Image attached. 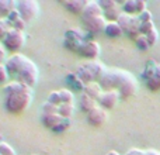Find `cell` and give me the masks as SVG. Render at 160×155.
<instances>
[{"label": "cell", "mask_w": 160, "mask_h": 155, "mask_svg": "<svg viewBox=\"0 0 160 155\" xmlns=\"http://www.w3.org/2000/svg\"><path fill=\"white\" fill-rule=\"evenodd\" d=\"M83 23H84L88 33L100 34V33H104L105 25H107L108 21L102 16H100V17H93V19H88V20H83Z\"/></svg>", "instance_id": "obj_13"}, {"label": "cell", "mask_w": 160, "mask_h": 155, "mask_svg": "<svg viewBox=\"0 0 160 155\" xmlns=\"http://www.w3.org/2000/svg\"><path fill=\"white\" fill-rule=\"evenodd\" d=\"M105 155H121V154L117 152V151H108V152L105 154Z\"/></svg>", "instance_id": "obj_42"}, {"label": "cell", "mask_w": 160, "mask_h": 155, "mask_svg": "<svg viewBox=\"0 0 160 155\" xmlns=\"http://www.w3.org/2000/svg\"><path fill=\"white\" fill-rule=\"evenodd\" d=\"M142 78L145 79L148 89L150 92H159L160 90V64L155 61L148 62L146 68L142 72Z\"/></svg>", "instance_id": "obj_2"}, {"label": "cell", "mask_w": 160, "mask_h": 155, "mask_svg": "<svg viewBox=\"0 0 160 155\" xmlns=\"http://www.w3.org/2000/svg\"><path fill=\"white\" fill-rule=\"evenodd\" d=\"M0 47H2V42H0Z\"/></svg>", "instance_id": "obj_43"}, {"label": "cell", "mask_w": 160, "mask_h": 155, "mask_svg": "<svg viewBox=\"0 0 160 155\" xmlns=\"http://www.w3.org/2000/svg\"><path fill=\"white\" fill-rule=\"evenodd\" d=\"M79 104H80V109H82L83 111H86V113L91 111L94 107H97V106H98V104H97V100L93 99V97H90L88 94H86L84 92L80 94Z\"/></svg>", "instance_id": "obj_21"}, {"label": "cell", "mask_w": 160, "mask_h": 155, "mask_svg": "<svg viewBox=\"0 0 160 155\" xmlns=\"http://www.w3.org/2000/svg\"><path fill=\"white\" fill-rule=\"evenodd\" d=\"M47 102L52 103L55 106H61L62 104V97H61V92L59 90H53L48 94V100Z\"/></svg>", "instance_id": "obj_29"}, {"label": "cell", "mask_w": 160, "mask_h": 155, "mask_svg": "<svg viewBox=\"0 0 160 155\" xmlns=\"http://www.w3.org/2000/svg\"><path fill=\"white\" fill-rule=\"evenodd\" d=\"M121 14H122L121 8H119V6H117V7L104 10V14H102V17H104V19L107 20L108 23H110V21H118V19H119V16H121Z\"/></svg>", "instance_id": "obj_26"}, {"label": "cell", "mask_w": 160, "mask_h": 155, "mask_svg": "<svg viewBox=\"0 0 160 155\" xmlns=\"http://www.w3.org/2000/svg\"><path fill=\"white\" fill-rule=\"evenodd\" d=\"M73 113H75V103H63L58 109V114L63 119H70Z\"/></svg>", "instance_id": "obj_25"}, {"label": "cell", "mask_w": 160, "mask_h": 155, "mask_svg": "<svg viewBox=\"0 0 160 155\" xmlns=\"http://www.w3.org/2000/svg\"><path fill=\"white\" fill-rule=\"evenodd\" d=\"M143 155H160V151H156V150H146Z\"/></svg>", "instance_id": "obj_41"}, {"label": "cell", "mask_w": 160, "mask_h": 155, "mask_svg": "<svg viewBox=\"0 0 160 155\" xmlns=\"http://www.w3.org/2000/svg\"><path fill=\"white\" fill-rule=\"evenodd\" d=\"M59 106H55L49 102H45L42 106V114H58Z\"/></svg>", "instance_id": "obj_33"}, {"label": "cell", "mask_w": 160, "mask_h": 155, "mask_svg": "<svg viewBox=\"0 0 160 155\" xmlns=\"http://www.w3.org/2000/svg\"><path fill=\"white\" fill-rule=\"evenodd\" d=\"M62 120L63 117H61L59 114H42V123L45 127L51 128V130H53L59 123H62Z\"/></svg>", "instance_id": "obj_24"}, {"label": "cell", "mask_w": 160, "mask_h": 155, "mask_svg": "<svg viewBox=\"0 0 160 155\" xmlns=\"http://www.w3.org/2000/svg\"><path fill=\"white\" fill-rule=\"evenodd\" d=\"M146 38H148V41H149L150 47H152V45H155L156 42L159 41V33H158V30H156V28H153V30L150 31L149 34H146Z\"/></svg>", "instance_id": "obj_35"}, {"label": "cell", "mask_w": 160, "mask_h": 155, "mask_svg": "<svg viewBox=\"0 0 160 155\" xmlns=\"http://www.w3.org/2000/svg\"><path fill=\"white\" fill-rule=\"evenodd\" d=\"M61 4L72 14H80L82 16L87 2L86 0H61Z\"/></svg>", "instance_id": "obj_17"}, {"label": "cell", "mask_w": 160, "mask_h": 155, "mask_svg": "<svg viewBox=\"0 0 160 155\" xmlns=\"http://www.w3.org/2000/svg\"><path fill=\"white\" fill-rule=\"evenodd\" d=\"M88 40H86V33H83L79 28H70L66 31L65 35V47L68 50L73 51V52H79L82 51V48L84 47V44Z\"/></svg>", "instance_id": "obj_4"}, {"label": "cell", "mask_w": 160, "mask_h": 155, "mask_svg": "<svg viewBox=\"0 0 160 155\" xmlns=\"http://www.w3.org/2000/svg\"><path fill=\"white\" fill-rule=\"evenodd\" d=\"M28 86L22 85V83H20L18 80H11V82L6 83L4 88H3V90H4V94L6 96H8V94H17V93H21V92L27 90ZM32 89V88H31Z\"/></svg>", "instance_id": "obj_19"}, {"label": "cell", "mask_w": 160, "mask_h": 155, "mask_svg": "<svg viewBox=\"0 0 160 155\" xmlns=\"http://www.w3.org/2000/svg\"><path fill=\"white\" fill-rule=\"evenodd\" d=\"M83 92H84L86 94H88L90 97L96 99L97 102H98L100 97H101L102 93H104V90H102L101 85H100L98 82H91V83H88V85H86V88Z\"/></svg>", "instance_id": "obj_20"}, {"label": "cell", "mask_w": 160, "mask_h": 155, "mask_svg": "<svg viewBox=\"0 0 160 155\" xmlns=\"http://www.w3.org/2000/svg\"><path fill=\"white\" fill-rule=\"evenodd\" d=\"M8 71H7V68H6V65L3 64V65H0V83H6L8 80Z\"/></svg>", "instance_id": "obj_37"}, {"label": "cell", "mask_w": 160, "mask_h": 155, "mask_svg": "<svg viewBox=\"0 0 160 155\" xmlns=\"http://www.w3.org/2000/svg\"><path fill=\"white\" fill-rule=\"evenodd\" d=\"M38 76H39V71L38 67L35 65V62H32L31 59H27L24 64V67L21 68L20 73L17 75V80L22 85L28 86V88H34L38 82Z\"/></svg>", "instance_id": "obj_3"}, {"label": "cell", "mask_w": 160, "mask_h": 155, "mask_svg": "<svg viewBox=\"0 0 160 155\" xmlns=\"http://www.w3.org/2000/svg\"><path fill=\"white\" fill-rule=\"evenodd\" d=\"M121 78H122V69H107L105 73L102 75V78L100 79V85H101L102 90L108 92V90H118L119 83H121Z\"/></svg>", "instance_id": "obj_7"}, {"label": "cell", "mask_w": 160, "mask_h": 155, "mask_svg": "<svg viewBox=\"0 0 160 155\" xmlns=\"http://www.w3.org/2000/svg\"><path fill=\"white\" fill-rule=\"evenodd\" d=\"M145 151L139 150V148H132V150H129L125 155H143Z\"/></svg>", "instance_id": "obj_39"}, {"label": "cell", "mask_w": 160, "mask_h": 155, "mask_svg": "<svg viewBox=\"0 0 160 155\" xmlns=\"http://www.w3.org/2000/svg\"><path fill=\"white\" fill-rule=\"evenodd\" d=\"M17 10L27 23H31L39 14V3L37 0H20L17 2Z\"/></svg>", "instance_id": "obj_8"}, {"label": "cell", "mask_w": 160, "mask_h": 155, "mask_svg": "<svg viewBox=\"0 0 160 155\" xmlns=\"http://www.w3.org/2000/svg\"><path fill=\"white\" fill-rule=\"evenodd\" d=\"M69 127H70V119H63L62 123H59L52 131H55V133H62V131L68 130Z\"/></svg>", "instance_id": "obj_34"}, {"label": "cell", "mask_w": 160, "mask_h": 155, "mask_svg": "<svg viewBox=\"0 0 160 155\" xmlns=\"http://www.w3.org/2000/svg\"><path fill=\"white\" fill-rule=\"evenodd\" d=\"M135 44H136V47L142 51H146V50L150 48V44H149V41H148L146 35H142V34L135 40Z\"/></svg>", "instance_id": "obj_30"}, {"label": "cell", "mask_w": 160, "mask_h": 155, "mask_svg": "<svg viewBox=\"0 0 160 155\" xmlns=\"http://www.w3.org/2000/svg\"><path fill=\"white\" fill-rule=\"evenodd\" d=\"M3 41H4L6 50H8L13 54H18V51L21 50L25 44V34H24V31L11 28Z\"/></svg>", "instance_id": "obj_6"}, {"label": "cell", "mask_w": 160, "mask_h": 155, "mask_svg": "<svg viewBox=\"0 0 160 155\" xmlns=\"http://www.w3.org/2000/svg\"><path fill=\"white\" fill-rule=\"evenodd\" d=\"M84 65H86V68L90 71V73L93 75L96 82H100V79H101L102 75L105 73V71H107V68L104 67V64H101V62L97 61V59L96 61H87Z\"/></svg>", "instance_id": "obj_16"}, {"label": "cell", "mask_w": 160, "mask_h": 155, "mask_svg": "<svg viewBox=\"0 0 160 155\" xmlns=\"http://www.w3.org/2000/svg\"><path fill=\"white\" fill-rule=\"evenodd\" d=\"M100 6L102 7V10H108V8H112V7H117L119 6L115 0H100Z\"/></svg>", "instance_id": "obj_36"}, {"label": "cell", "mask_w": 160, "mask_h": 155, "mask_svg": "<svg viewBox=\"0 0 160 155\" xmlns=\"http://www.w3.org/2000/svg\"><path fill=\"white\" fill-rule=\"evenodd\" d=\"M27 59L28 58L25 55H22V54H13L11 56H8V58L6 59L4 65H6V68H7L10 75L17 76L20 73V71H21V68L24 67Z\"/></svg>", "instance_id": "obj_9"}, {"label": "cell", "mask_w": 160, "mask_h": 155, "mask_svg": "<svg viewBox=\"0 0 160 155\" xmlns=\"http://www.w3.org/2000/svg\"><path fill=\"white\" fill-rule=\"evenodd\" d=\"M138 90V80L136 78L128 71H122V78L121 83H119L118 92L121 94V99H128L132 97Z\"/></svg>", "instance_id": "obj_5"}, {"label": "cell", "mask_w": 160, "mask_h": 155, "mask_svg": "<svg viewBox=\"0 0 160 155\" xmlns=\"http://www.w3.org/2000/svg\"><path fill=\"white\" fill-rule=\"evenodd\" d=\"M61 97H62V104L63 103H73V100H75V94H73L72 90H69V89H61Z\"/></svg>", "instance_id": "obj_28"}, {"label": "cell", "mask_w": 160, "mask_h": 155, "mask_svg": "<svg viewBox=\"0 0 160 155\" xmlns=\"http://www.w3.org/2000/svg\"><path fill=\"white\" fill-rule=\"evenodd\" d=\"M146 10L148 8L145 0H128L122 4V11L129 16H141Z\"/></svg>", "instance_id": "obj_12"}, {"label": "cell", "mask_w": 160, "mask_h": 155, "mask_svg": "<svg viewBox=\"0 0 160 155\" xmlns=\"http://www.w3.org/2000/svg\"><path fill=\"white\" fill-rule=\"evenodd\" d=\"M138 17H139L141 21H152V13H150L149 10L143 11V13H142L141 16H138Z\"/></svg>", "instance_id": "obj_38"}, {"label": "cell", "mask_w": 160, "mask_h": 155, "mask_svg": "<svg viewBox=\"0 0 160 155\" xmlns=\"http://www.w3.org/2000/svg\"><path fill=\"white\" fill-rule=\"evenodd\" d=\"M104 34L108 35L110 38H118V37H121L122 34H124V31H122L121 25H119L117 21H110V23H107V25H105Z\"/></svg>", "instance_id": "obj_22"}, {"label": "cell", "mask_w": 160, "mask_h": 155, "mask_svg": "<svg viewBox=\"0 0 160 155\" xmlns=\"http://www.w3.org/2000/svg\"><path fill=\"white\" fill-rule=\"evenodd\" d=\"M107 119H108V113L101 106H97V107H94L93 110L87 113V121L90 123L91 126H94V127L102 126L107 121Z\"/></svg>", "instance_id": "obj_11"}, {"label": "cell", "mask_w": 160, "mask_h": 155, "mask_svg": "<svg viewBox=\"0 0 160 155\" xmlns=\"http://www.w3.org/2000/svg\"><path fill=\"white\" fill-rule=\"evenodd\" d=\"M7 20H8V23H10L11 28H14V30H20V31H24L25 27H27V24H28V23L21 17V14L18 13L17 8L11 11L10 16L7 17Z\"/></svg>", "instance_id": "obj_18"}, {"label": "cell", "mask_w": 160, "mask_h": 155, "mask_svg": "<svg viewBox=\"0 0 160 155\" xmlns=\"http://www.w3.org/2000/svg\"><path fill=\"white\" fill-rule=\"evenodd\" d=\"M31 102H32V89L28 88L27 90L21 92V93L6 96L4 106L8 110V113L20 114L27 110L28 106L31 104Z\"/></svg>", "instance_id": "obj_1"}, {"label": "cell", "mask_w": 160, "mask_h": 155, "mask_svg": "<svg viewBox=\"0 0 160 155\" xmlns=\"http://www.w3.org/2000/svg\"><path fill=\"white\" fill-rule=\"evenodd\" d=\"M11 30L10 23H8L7 19H2L0 20V40H4L7 33Z\"/></svg>", "instance_id": "obj_31"}, {"label": "cell", "mask_w": 160, "mask_h": 155, "mask_svg": "<svg viewBox=\"0 0 160 155\" xmlns=\"http://www.w3.org/2000/svg\"><path fill=\"white\" fill-rule=\"evenodd\" d=\"M119 99H121V94H119L118 90H108V92H104L102 96L100 97L98 100V106H101L102 109L105 110H111L114 109L117 104H118Z\"/></svg>", "instance_id": "obj_10"}, {"label": "cell", "mask_w": 160, "mask_h": 155, "mask_svg": "<svg viewBox=\"0 0 160 155\" xmlns=\"http://www.w3.org/2000/svg\"><path fill=\"white\" fill-rule=\"evenodd\" d=\"M100 51L101 50H100L98 42H96L94 40H88L84 44V47L82 48V51H80V55L87 58L88 61H96L97 56L100 55Z\"/></svg>", "instance_id": "obj_14"}, {"label": "cell", "mask_w": 160, "mask_h": 155, "mask_svg": "<svg viewBox=\"0 0 160 155\" xmlns=\"http://www.w3.org/2000/svg\"><path fill=\"white\" fill-rule=\"evenodd\" d=\"M0 155H17V154H16V150L8 142L0 141Z\"/></svg>", "instance_id": "obj_32"}, {"label": "cell", "mask_w": 160, "mask_h": 155, "mask_svg": "<svg viewBox=\"0 0 160 155\" xmlns=\"http://www.w3.org/2000/svg\"><path fill=\"white\" fill-rule=\"evenodd\" d=\"M102 14H104V10H102V7L100 6V3L96 2V0H90V2H87L84 10H83L82 19L88 20V19H93V17H100V16H102Z\"/></svg>", "instance_id": "obj_15"}, {"label": "cell", "mask_w": 160, "mask_h": 155, "mask_svg": "<svg viewBox=\"0 0 160 155\" xmlns=\"http://www.w3.org/2000/svg\"><path fill=\"white\" fill-rule=\"evenodd\" d=\"M6 61V47H0V65H3V62Z\"/></svg>", "instance_id": "obj_40"}, {"label": "cell", "mask_w": 160, "mask_h": 155, "mask_svg": "<svg viewBox=\"0 0 160 155\" xmlns=\"http://www.w3.org/2000/svg\"><path fill=\"white\" fill-rule=\"evenodd\" d=\"M133 17H135V16H129V14L124 13V11H122V14L119 16V19H118V21H117V23L121 25V28H122V31H124V34L128 31V28H129L131 23H132V20H133Z\"/></svg>", "instance_id": "obj_27"}, {"label": "cell", "mask_w": 160, "mask_h": 155, "mask_svg": "<svg viewBox=\"0 0 160 155\" xmlns=\"http://www.w3.org/2000/svg\"><path fill=\"white\" fill-rule=\"evenodd\" d=\"M17 2L13 0H0V20L7 19L13 10H16Z\"/></svg>", "instance_id": "obj_23"}]
</instances>
